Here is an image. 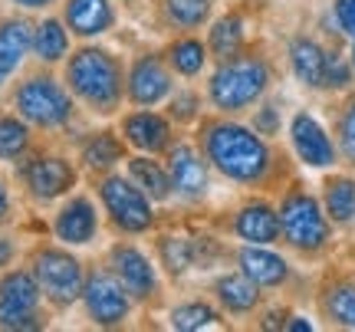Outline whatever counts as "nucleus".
Instances as JSON below:
<instances>
[{"mask_svg":"<svg viewBox=\"0 0 355 332\" xmlns=\"http://www.w3.org/2000/svg\"><path fill=\"white\" fill-rule=\"evenodd\" d=\"M207 155L230 181H260L270 168V148L250 128L217 122L207 128Z\"/></svg>","mask_w":355,"mask_h":332,"instance_id":"f257e3e1","label":"nucleus"},{"mask_svg":"<svg viewBox=\"0 0 355 332\" xmlns=\"http://www.w3.org/2000/svg\"><path fill=\"white\" fill-rule=\"evenodd\" d=\"M69 86L79 99H86L89 105H96L102 112H109L119 105L122 96V82H119V63L109 53L102 50H79L73 56V63L66 69Z\"/></svg>","mask_w":355,"mask_h":332,"instance_id":"f03ea898","label":"nucleus"},{"mask_svg":"<svg viewBox=\"0 0 355 332\" xmlns=\"http://www.w3.org/2000/svg\"><path fill=\"white\" fill-rule=\"evenodd\" d=\"M266 82H270L266 63H260L254 56H241V60L230 56L227 63L211 76V99L224 112H241V109L254 105L263 96Z\"/></svg>","mask_w":355,"mask_h":332,"instance_id":"7ed1b4c3","label":"nucleus"},{"mask_svg":"<svg viewBox=\"0 0 355 332\" xmlns=\"http://www.w3.org/2000/svg\"><path fill=\"white\" fill-rule=\"evenodd\" d=\"M279 230L296 250H319L329 241V220L319 211V201L303 191L286 194L279 207Z\"/></svg>","mask_w":355,"mask_h":332,"instance_id":"20e7f679","label":"nucleus"},{"mask_svg":"<svg viewBox=\"0 0 355 332\" xmlns=\"http://www.w3.org/2000/svg\"><path fill=\"white\" fill-rule=\"evenodd\" d=\"M13 105L20 109L26 122H33L40 128H56L63 125L69 112H73V103L50 76H33L20 82V89L13 96Z\"/></svg>","mask_w":355,"mask_h":332,"instance_id":"39448f33","label":"nucleus"},{"mask_svg":"<svg viewBox=\"0 0 355 332\" xmlns=\"http://www.w3.org/2000/svg\"><path fill=\"white\" fill-rule=\"evenodd\" d=\"M40 283L26 270H10L0 277V329H40Z\"/></svg>","mask_w":355,"mask_h":332,"instance_id":"423d86ee","label":"nucleus"},{"mask_svg":"<svg viewBox=\"0 0 355 332\" xmlns=\"http://www.w3.org/2000/svg\"><path fill=\"white\" fill-rule=\"evenodd\" d=\"M33 277L53 303H73L76 296H83V267H79L76 256H69L66 250H53V247L37 250Z\"/></svg>","mask_w":355,"mask_h":332,"instance_id":"0eeeda50","label":"nucleus"},{"mask_svg":"<svg viewBox=\"0 0 355 332\" xmlns=\"http://www.w3.org/2000/svg\"><path fill=\"white\" fill-rule=\"evenodd\" d=\"M102 201H105L112 220L122 230L139 234V230H148V224H152V207H148V201H145L139 188H132L125 178L105 181V184H102Z\"/></svg>","mask_w":355,"mask_h":332,"instance_id":"6e6552de","label":"nucleus"},{"mask_svg":"<svg viewBox=\"0 0 355 332\" xmlns=\"http://www.w3.org/2000/svg\"><path fill=\"white\" fill-rule=\"evenodd\" d=\"M83 296H86L89 316L96 322H102V326H115L119 320H125L128 296L112 277H105V273L89 277V283L83 286Z\"/></svg>","mask_w":355,"mask_h":332,"instance_id":"1a4fd4ad","label":"nucleus"},{"mask_svg":"<svg viewBox=\"0 0 355 332\" xmlns=\"http://www.w3.org/2000/svg\"><path fill=\"white\" fill-rule=\"evenodd\" d=\"M290 139H293L296 155H300L309 168H329L332 161H336V148H332L329 135H326V128L319 125L313 115L300 112L296 119H293Z\"/></svg>","mask_w":355,"mask_h":332,"instance_id":"9d476101","label":"nucleus"},{"mask_svg":"<svg viewBox=\"0 0 355 332\" xmlns=\"http://www.w3.org/2000/svg\"><path fill=\"white\" fill-rule=\"evenodd\" d=\"M24 181L33 198L53 201V198H60V194H66L73 188L76 171H73L69 161H63V158H33L24 171Z\"/></svg>","mask_w":355,"mask_h":332,"instance_id":"9b49d317","label":"nucleus"},{"mask_svg":"<svg viewBox=\"0 0 355 332\" xmlns=\"http://www.w3.org/2000/svg\"><path fill=\"white\" fill-rule=\"evenodd\" d=\"M33 50V26L26 20H3L0 24V86L17 73L24 56Z\"/></svg>","mask_w":355,"mask_h":332,"instance_id":"f8f14e48","label":"nucleus"},{"mask_svg":"<svg viewBox=\"0 0 355 332\" xmlns=\"http://www.w3.org/2000/svg\"><path fill=\"white\" fill-rule=\"evenodd\" d=\"M168 89H171V79H168L165 66L158 63V60H141L135 63L132 69V79H128V92H132V99L139 105H155L158 99H165Z\"/></svg>","mask_w":355,"mask_h":332,"instance_id":"ddd939ff","label":"nucleus"},{"mask_svg":"<svg viewBox=\"0 0 355 332\" xmlns=\"http://www.w3.org/2000/svg\"><path fill=\"white\" fill-rule=\"evenodd\" d=\"M112 263H115V273H119V280H122V286H125L128 293L148 296L155 290L152 267H148V260H145L135 247H115Z\"/></svg>","mask_w":355,"mask_h":332,"instance_id":"4468645a","label":"nucleus"},{"mask_svg":"<svg viewBox=\"0 0 355 332\" xmlns=\"http://www.w3.org/2000/svg\"><path fill=\"white\" fill-rule=\"evenodd\" d=\"M171 184H175L181 194H188V198H198V194H204V188H207L204 161L188 145H178L175 152H171Z\"/></svg>","mask_w":355,"mask_h":332,"instance_id":"2eb2a0df","label":"nucleus"},{"mask_svg":"<svg viewBox=\"0 0 355 332\" xmlns=\"http://www.w3.org/2000/svg\"><path fill=\"white\" fill-rule=\"evenodd\" d=\"M290 63L293 73L306 86H326V66H329V53L313 40H296L290 46Z\"/></svg>","mask_w":355,"mask_h":332,"instance_id":"dca6fc26","label":"nucleus"},{"mask_svg":"<svg viewBox=\"0 0 355 332\" xmlns=\"http://www.w3.org/2000/svg\"><path fill=\"white\" fill-rule=\"evenodd\" d=\"M96 234V214L86 198H76L60 211L56 218V237L66 243H89Z\"/></svg>","mask_w":355,"mask_h":332,"instance_id":"f3484780","label":"nucleus"},{"mask_svg":"<svg viewBox=\"0 0 355 332\" xmlns=\"http://www.w3.org/2000/svg\"><path fill=\"white\" fill-rule=\"evenodd\" d=\"M237 260H241V270L257 286H279V283L286 280V260L277 254H270V250H260V243L241 250Z\"/></svg>","mask_w":355,"mask_h":332,"instance_id":"a211bd4d","label":"nucleus"},{"mask_svg":"<svg viewBox=\"0 0 355 332\" xmlns=\"http://www.w3.org/2000/svg\"><path fill=\"white\" fill-rule=\"evenodd\" d=\"M237 234H241L243 241H250V243H273L283 234L279 230V214L273 211V207H266V204H250V207H243L241 214H237Z\"/></svg>","mask_w":355,"mask_h":332,"instance_id":"6ab92c4d","label":"nucleus"},{"mask_svg":"<svg viewBox=\"0 0 355 332\" xmlns=\"http://www.w3.org/2000/svg\"><path fill=\"white\" fill-rule=\"evenodd\" d=\"M66 24L73 26V33H79V37L102 33L112 24V7H109V0H69L66 3Z\"/></svg>","mask_w":355,"mask_h":332,"instance_id":"aec40b11","label":"nucleus"},{"mask_svg":"<svg viewBox=\"0 0 355 332\" xmlns=\"http://www.w3.org/2000/svg\"><path fill=\"white\" fill-rule=\"evenodd\" d=\"M217 299L230 309V313H247L257 306L260 299V286H257L247 273H230L217 280Z\"/></svg>","mask_w":355,"mask_h":332,"instance_id":"412c9836","label":"nucleus"},{"mask_svg":"<svg viewBox=\"0 0 355 332\" xmlns=\"http://www.w3.org/2000/svg\"><path fill=\"white\" fill-rule=\"evenodd\" d=\"M125 135L132 145H139L145 152H158V148H165V141H168V125H165V119H158V115L139 112L125 122Z\"/></svg>","mask_w":355,"mask_h":332,"instance_id":"4be33fe9","label":"nucleus"},{"mask_svg":"<svg viewBox=\"0 0 355 332\" xmlns=\"http://www.w3.org/2000/svg\"><path fill=\"white\" fill-rule=\"evenodd\" d=\"M326 214L339 224H349L355 218V181L332 178L326 184Z\"/></svg>","mask_w":355,"mask_h":332,"instance_id":"5701e85b","label":"nucleus"},{"mask_svg":"<svg viewBox=\"0 0 355 332\" xmlns=\"http://www.w3.org/2000/svg\"><path fill=\"white\" fill-rule=\"evenodd\" d=\"M66 30L60 26V20H43V24L33 30V53H37L43 63H56L60 56H66Z\"/></svg>","mask_w":355,"mask_h":332,"instance_id":"b1692460","label":"nucleus"},{"mask_svg":"<svg viewBox=\"0 0 355 332\" xmlns=\"http://www.w3.org/2000/svg\"><path fill=\"white\" fill-rule=\"evenodd\" d=\"M30 148V128L17 115H0V161H13Z\"/></svg>","mask_w":355,"mask_h":332,"instance_id":"393cba45","label":"nucleus"},{"mask_svg":"<svg viewBox=\"0 0 355 332\" xmlns=\"http://www.w3.org/2000/svg\"><path fill=\"white\" fill-rule=\"evenodd\" d=\"M241 43H243V20L241 17H224V20H217L214 30H211V50H214L220 60L237 56Z\"/></svg>","mask_w":355,"mask_h":332,"instance_id":"a878e982","label":"nucleus"},{"mask_svg":"<svg viewBox=\"0 0 355 332\" xmlns=\"http://www.w3.org/2000/svg\"><path fill=\"white\" fill-rule=\"evenodd\" d=\"M326 313H329V320H336L339 326L355 329V283L336 286V290L326 296Z\"/></svg>","mask_w":355,"mask_h":332,"instance_id":"bb28decb","label":"nucleus"},{"mask_svg":"<svg viewBox=\"0 0 355 332\" xmlns=\"http://www.w3.org/2000/svg\"><path fill=\"white\" fill-rule=\"evenodd\" d=\"M132 178L139 181V184L148 194H152L155 201L168 198V178H165V171L155 165V161H148V158H135V161H132Z\"/></svg>","mask_w":355,"mask_h":332,"instance_id":"cd10ccee","label":"nucleus"},{"mask_svg":"<svg viewBox=\"0 0 355 332\" xmlns=\"http://www.w3.org/2000/svg\"><path fill=\"white\" fill-rule=\"evenodd\" d=\"M217 322V313L211 306H204V303H188V306H178L171 313V326L175 329H207V326H214Z\"/></svg>","mask_w":355,"mask_h":332,"instance_id":"c85d7f7f","label":"nucleus"},{"mask_svg":"<svg viewBox=\"0 0 355 332\" xmlns=\"http://www.w3.org/2000/svg\"><path fill=\"white\" fill-rule=\"evenodd\" d=\"M119 158H122V145H119L109 132L96 135V139L86 145V161L92 168H109V165H115Z\"/></svg>","mask_w":355,"mask_h":332,"instance_id":"c756f323","label":"nucleus"},{"mask_svg":"<svg viewBox=\"0 0 355 332\" xmlns=\"http://www.w3.org/2000/svg\"><path fill=\"white\" fill-rule=\"evenodd\" d=\"M211 10V0H168V17L181 26H198Z\"/></svg>","mask_w":355,"mask_h":332,"instance_id":"7c9ffc66","label":"nucleus"},{"mask_svg":"<svg viewBox=\"0 0 355 332\" xmlns=\"http://www.w3.org/2000/svg\"><path fill=\"white\" fill-rule=\"evenodd\" d=\"M171 63H175L178 73L194 76V73L204 66V46L198 43V40H181L175 50H171Z\"/></svg>","mask_w":355,"mask_h":332,"instance_id":"2f4dec72","label":"nucleus"},{"mask_svg":"<svg viewBox=\"0 0 355 332\" xmlns=\"http://www.w3.org/2000/svg\"><path fill=\"white\" fill-rule=\"evenodd\" d=\"M162 254H165V263L171 273H181V270L191 267V260H194V250H191L188 241H181V237H168L162 243Z\"/></svg>","mask_w":355,"mask_h":332,"instance_id":"473e14b6","label":"nucleus"},{"mask_svg":"<svg viewBox=\"0 0 355 332\" xmlns=\"http://www.w3.org/2000/svg\"><path fill=\"white\" fill-rule=\"evenodd\" d=\"M339 141H343V155L355 165V99L349 103L343 115V125H339Z\"/></svg>","mask_w":355,"mask_h":332,"instance_id":"72a5a7b5","label":"nucleus"},{"mask_svg":"<svg viewBox=\"0 0 355 332\" xmlns=\"http://www.w3.org/2000/svg\"><path fill=\"white\" fill-rule=\"evenodd\" d=\"M326 86H329V89L349 86V66H345L339 56H329V66H326Z\"/></svg>","mask_w":355,"mask_h":332,"instance_id":"f704fd0d","label":"nucleus"},{"mask_svg":"<svg viewBox=\"0 0 355 332\" xmlns=\"http://www.w3.org/2000/svg\"><path fill=\"white\" fill-rule=\"evenodd\" d=\"M336 17H339L343 33L355 40V0H336Z\"/></svg>","mask_w":355,"mask_h":332,"instance_id":"c9c22d12","label":"nucleus"},{"mask_svg":"<svg viewBox=\"0 0 355 332\" xmlns=\"http://www.w3.org/2000/svg\"><path fill=\"white\" fill-rule=\"evenodd\" d=\"M257 132H263V135H273V132H277V109H273V105H266L263 112L257 115Z\"/></svg>","mask_w":355,"mask_h":332,"instance_id":"e433bc0d","label":"nucleus"},{"mask_svg":"<svg viewBox=\"0 0 355 332\" xmlns=\"http://www.w3.org/2000/svg\"><path fill=\"white\" fill-rule=\"evenodd\" d=\"M171 112H175L178 119H191V115H194V96H188V92H184V96H178Z\"/></svg>","mask_w":355,"mask_h":332,"instance_id":"4c0bfd02","label":"nucleus"},{"mask_svg":"<svg viewBox=\"0 0 355 332\" xmlns=\"http://www.w3.org/2000/svg\"><path fill=\"white\" fill-rule=\"evenodd\" d=\"M10 218V194H7V184L0 181V224Z\"/></svg>","mask_w":355,"mask_h":332,"instance_id":"58836bf2","label":"nucleus"},{"mask_svg":"<svg viewBox=\"0 0 355 332\" xmlns=\"http://www.w3.org/2000/svg\"><path fill=\"white\" fill-rule=\"evenodd\" d=\"M10 256H13V243L0 237V267H7V263H10Z\"/></svg>","mask_w":355,"mask_h":332,"instance_id":"ea45409f","label":"nucleus"},{"mask_svg":"<svg viewBox=\"0 0 355 332\" xmlns=\"http://www.w3.org/2000/svg\"><path fill=\"white\" fill-rule=\"evenodd\" d=\"M286 329H296V332H309V329H313V326H309V322H306V320H300V316H296V320H290V322H286Z\"/></svg>","mask_w":355,"mask_h":332,"instance_id":"a19ab883","label":"nucleus"},{"mask_svg":"<svg viewBox=\"0 0 355 332\" xmlns=\"http://www.w3.org/2000/svg\"><path fill=\"white\" fill-rule=\"evenodd\" d=\"M13 3H20V7H26V10H37V7H46L50 0H13Z\"/></svg>","mask_w":355,"mask_h":332,"instance_id":"79ce46f5","label":"nucleus"},{"mask_svg":"<svg viewBox=\"0 0 355 332\" xmlns=\"http://www.w3.org/2000/svg\"><path fill=\"white\" fill-rule=\"evenodd\" d=\"M352 63H355V46H352Z\"/></svg>","mask_w":355,"mask_h":332,"instance_id":"37998d69","label":"nucleus"}]
</instances>
